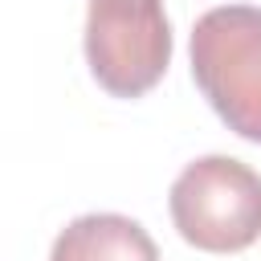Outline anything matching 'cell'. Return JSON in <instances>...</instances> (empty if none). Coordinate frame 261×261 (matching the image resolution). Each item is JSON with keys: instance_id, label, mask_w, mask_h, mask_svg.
<instances>
[{"instance_id": "1", "label": "cell", "mask_w": 261, "mask_h": 261, "mask_svg": "<svg viewBox=\"0 0 261 261\" xmlns=\"http://www.w3.org/2000/svg\"><path fill=\"white\" fill-rule=\"evenodd\" d=\"M192 77L228 130L261 143V8H208L192 24Z\"/></svg>"}, {"instance_id": "2", "label": "cell", "mask_w": 261, "mask_h": 261, "mask_svg": "<svg viewBox=\"0 0 261 261\" xmlns=\"http://www.w3.org/2000/svg\"><path fill=\"white\" fill-rule=\"evenodd\" d=\"M167 208L192 249L241 253L261 241V175L232 155L188 163L171 184Z\"/></svg>"}, {"instance_id": "3", "label": "cell", "mask_w": 261, "mask_h": 261, "mask_svg": "<svg viewBox=\"0 0 261 261\" xmlns=\"http://www.w3.org/2000/svg\"><path fill=\"white\" fill-rule=\"evenodd\" d=\"M86 61L114 98H143L171 65V24L163 0H90Z\"/></svg>"}, {"instance_id": "4", "label": "cell", "mask_w": 261, "mask_h": 261, "mask_svg": "<svg viewBox=\"0 0 261 261\" xmlns=\"http://www.w3.org/2000/svg\"><path fill=\"white\" fill-rule=\"evenodd\" d=\"M49 261H159V249L139 220L122 212H86L57 232Z\"/></svg>"}]
</instances>
